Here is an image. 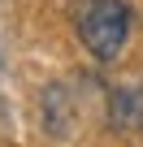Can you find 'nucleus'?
<instances>
[{"instance_id": "f257e3e1", "label": "nucleus", "mask_w": 143, "mask_h": 147, "mask_svg": "<svg viewBox=\"0 0 143 147\" xmlns=\"http://www.w3.org/2000/svg\"><path fill=\"white\" fill-rule=\"evenodd\" d=\"M130 26H134V13L126 0H78L74 5V35L100 65L121 56Z\"/></svg>"}]
</instances>
